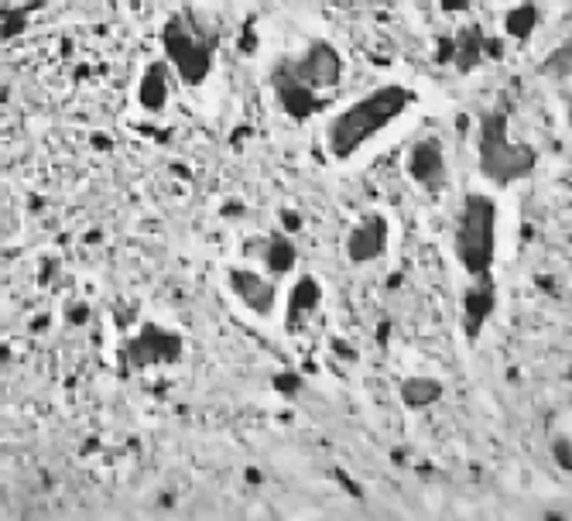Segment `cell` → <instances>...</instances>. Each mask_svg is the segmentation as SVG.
Returning a JSON list of instances; mask_svg holds the SVG:
<instances>
[{"instance_id": "obj_15", "label": "cell", "mask_w": 572, "mask_h": 521, "mask_svg": "<svg viewBox=\"0 0 572 521\" xmlns=\"http://www.w3.org/2000/svg\"><path fill=\"white\" fill-rule=\"evenodd\" d=\"M264 261H268V268L275 271V274H285V271L295 268V244L288 240V233H275V237L268 240Z\"/></svg>"}, {"instance_id": "obj_18", "label": "cell", "mask_w": 572, "mask_h": 521, "mask_svg": "<svg viewBox=\"0 0 572 521\" xmlns=\"http://www.w3.org/2000/svg\"><path fill=\"white\" fill-rule=\"evenodd\" d=\"M552 460L562 466L566 473L572 470V443H569V436H559V439L552 443Z\"/></svg>"}, {"instance_id": "obj_7", "label": "cell", "mask_w": 572, "mask_h": 521, "mask_svg": "<svg viewBox=\"0 0 572 521\" xmlns=\"http://www.w3.org/2000/svg\"><path fill=\"white\" fill-rule=\"evenodd\" d=\"M408 172L412 178L429 189V193H442L446 189V151H442V141L439 137H422L418 144L412 148V158H408Z\"/></svg>"}, {"instance_id": "obj_14", "label": "cell", "mask_w": 572, "mask_h": 521, "mask_svg": "<svg viewBox=\"0 0 572 521\" xmlns=\"http://www.w3.org/2000/svg\"><path fill=\"white\" fill-rule=\"evenodd\" d=\"M480 58H483V35H480V28H466V31H459V35L453 38V62H456V69L470 72Z\"/></svg>"}, {"instance_id": "obj_16", "label": "cell", "mask_w": 572, "mask_h": 521, "mask_svg": "<svg viewBox=\"0 0 572 521\" xmlns=\"http://www.w3.org/2000/svg\"><path fill=\"white\" fill-rule=\"evenodd\" d=\"M504 28H507V35H511V38L528 41L532 38V31L538 28V7H534V4H521V7H514L511 14H507V21H504Z\"/></svg>"}, {"instance_id": "obj_4", "label": "cell", "mask_w": 572, "mask_h": 521, "mask_svg": "<svg viewBox=\"0 0 572 521\" xmlns=\"http://www.w3.org/2000/svg\"><path fill=\"white\" fill-rule=\"evenodd\" d=\"M538 165L532 144L511 141L507 134V117L500 110L480 117V172L490 178L493 186H511L528 178Z\"/></svg>"}, {"instance_id": "obj_2", "label": "cell", "mask_w": 572, "mask_h": 521, "mask_svg": "<svg viewBox=\"0 0 572 521\" xmlns=\"http://www.w3.org/2000/svg\"><path fill=\"white\" fill-rule=\"evenodd\" d=\"M412 103H414V90H408V86H380L374 93H367V97L356 100L353 107H346L329 124V151L336 158L356 155L370 137L380 134Z\"/></svg>"}, {"instance_id": "obj_12", "label": "cell", "mask_w": 572, "mask_h": 521, "mask_svg": "<svg viewBox=\"0 0 572 521\" xmlns=\"http://www.w3.org/2000/svg\"><path fill=\"white\" fill-rule=\"evenodd\" d=\"M138 100L148 114H161V110H165V100H168V69H165L161 62H155V65L144 69L141 86H138Z\"/></svg>"}, {"instance_id": "obj_11", "label": "cell", "mask_w": 572, "mask_h": 521, "mask_svg": "<svg viewBox=\"0 0 572 521\" xmlns=\"http://www.w3.org/2000/svg\"><path fill=\"white\" fill-rule=\"evenodd\" d=\"M322 302V289H319L316 278H298V285L292 289V299H288V329H298L305 323V316H312Z\"/></svg>"}, {"instance_id": "obj_19", "label": "cell", "mask_w": 572, "mask_h": 521, "mask_svg": "<svg viewBox=\"0 0 572 521\" xmlns=\"http://www.w3.org/2000/svg\"><path fill=\"white\" fill-rule=\"evenodd\" d=\"M442 4V11H449V14H463V11H470V0H439Z\"/></svg>"}, {"instance_id": "obj_20", "label": "cell", "mask_w": 572, "mask_h": 521, "mask_svg": "<svg viewBox=\"0 0 572 521\" xmlns=\"http://www.w3.org/2000/svg\"><path fill=\"white\" fill-rule=\"evenodd\" d=\"M281 223H285V230H298L302 227V220H298L295 213H281Z\"/></svg>"}, {"instance_id": "obj_13", "label": "cell", "mask_w": 572, "mask_h": 521, "mask_svg": "<svg viewBox=\"0 0 572 521\" xmlns=\"http://www.w3.org/2000/svg\"><path fill=\"white\" fill-rule=\"evenodd\" d=\"M397 391H401V402L408 408H429L442 398V381H435V377H405Z\"/></svg>"}, {"instance_id": "obj_8", "label": "cell", "mask_w": 572, "mask_h": 521, "mask_svg": "<svg viewBox=\"0 0 572 521\" xmlns=\"http://www.w3.org/2000/svg\"><path fill=\"white\" fill-rule=\"evenodd\" d=\"M476 281L466 289V295H463V326H466V336L470 340H476L480 336V329H483V323L493 316V306H497V285H493L490 271H483V274H473Z\"/></svg>"}, {"instance_id": "obj_10", "label": "cell", "mask_w": 572, "mask_h": 521, "mask_svg": "<svg viewBox=\"0 0 572 521\" xmlns=\"http://www.w3.org/2000/svg\"><path fill=\"white\" fill-rule=\"evenodd\" d=\"M384 247H387V220L384 216H367L346 237V257L353 264H367V261L380 257Z\"/></svg>"}, {"instance_id": "obj_3", "label": "cell", "mask_w": 572, "mask_h": 521, "mask_svg": "<svg viewBox=\"0 0 572 521\" xmlns=\"http://www.w3.org/2000/svg\"><path fill=\"white\" fill-rule=\"evenodd\" d=\"M161 45H165V55L175 65L178 79L185 86H199L206 82L209 72H213V62H216V45H219V28L213 24L209 14H199V11H178L165 21V31H161Z\"/></svg>"}, {"instance_id": "obj_1", "label": "cell", "mask_w": 572, "mask_h": 521, "mask_svg": "<svg viewBox=\"0 0 572 521\" xmlns=\"http://www.w3.org/2000/svg\"><path fill=\"white\" fill-rule=\"evenodd\" d=\"M343 76V58L329 41H312L298 58H281L271 69V86L281 110L295 120L312 117L322 107L319 93L333 90Z\"/></svg>"}, {"instance_id": "obj_5", "label": "cell", "mask_w": 572, "mask_h": 521, "mask_svg": "<svg viewBox=\"0 0 572 521\" xmlns=\"http://www.w3.org/2000/svg\"><path fill=\"white\" fill-rule=\"evenodd\" d=\"M497 251V206L490 195L470 193L463 199L456 223V257L470 274H483L493 264Z\"/></svg>"}, {"instance_id": "obj_6", "label": "cell", "mask_w": 572, "mask_h": 521, "mask_svg": "<svg viewBox=\"0 0 572 521\" xmlns=\"http://www.w3.org/2000/svg\"><path fill=\"white\" fill-rule=\"evenodd\" d=\"M182 336L165 326H141L138 336L123 340L120 347V367L123 370H144V367H161V364H175L182 360Z\"/></svg>"}, {"instance_id": "obj_9", "label": "cell", "mask_w": 572, "mask_h": 521, "mask_svg": "<svg viewBox=\"0 0 572 521\" xmlns=\"http://www.w3.org/2000/svg\"><path fill=\"white\" fill-rule=\"evenodd\" d=\"M230 289H233V295H237L251 312H257V316H271V312H275L277 291H275L271 281H264V274L247 271V268H233L230 271Z\"/></svg>"}, {"instance_id": "obj_17", "label": "cell", "mask_w": 572, "mask_h": 521, "mask_svg": "<svg viewBox=\"0 0 572 521\" xmlns=\"http://www.w3.org/2000/svg\"><path fill=\"white\" fill-rule=\"evenodd\" d=\"M569 55H572V52H569V45H559V48H555L552 55H549L545 62H541V72H545V76H555V79L569 76Z\"/></svg>"}]
</instances>
